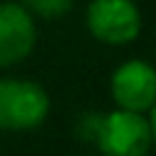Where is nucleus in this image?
Segmentation results:
<instances>
[{"instance_id": "7", "label": "nucleus", "mask_w": 156, "mask_h": 156, "mask_svg": "<svg viewBox=\"0 0 156 156\" xmlns=\"http://www.w3.org/2000/svg\"><path fill=\"white\" fill-rule=\"evenodd\" d=\"M146 117H149V127H151V141H154V146H156V102L149 107Z\"/></svg>"}, {"instance_id": "6", "label": "nucleus", "mask_w": 156, "mask_h": 156, "mask_svg": "<svg viewBox=\"0 0 156 156\" xmlns=\"http://www.w3.org/2000/svg\"><path fill=\"white\" fill-rule=\"evenodd\" d=\"M22 7L34 20H58L73 7V0H22Z\"/></svg>"}, {"instance_id": "3", "label": "nucleus", "mask_w": 156, "mask_h": 156, "mask_svg": "<svg viewBox=\"0 0 156 156\" xmlns=\"http://www.w3.org/2000/svg\"><path fill=\"white\" fill-rule=\"evenodd\" d=\"M85 24L98 41L124 46L132 44L141 32V10L134 0H90Z\"/></svg>"}, {"instance_id": "1", "label": "nucleus", "mask_w": 156, "mask_h": 156, "mask_svg": "<svg viewBox=\"0 0 156 156\" xmlns=\"http://www.w3.org/2000/svg\"><path fill=\"white\" fill-rule=\"evenodd\" d=\"M51 100L44 85L29 78H0V129L29 132L44 124Z\"/></svg>"}, {"instance_id": "4", "label": "nucleus", "mask_w": 156, "mask_h": 156, "mask_svg": "<svg viewBox=\"0 0 156 156\" xmlns=\"http://www.w3.org/2000/svg\"><path fill=\"white\" fill-rule=\"evenodd\" d=\"M110 95L117 107L146 115L156 102V68L144 58L124 61L110 76Z\"/></svg>"}, {"instance_id": "5", "label": "nucleus", "mask_w": 156, "mask_h": 156, "mask_svg": "<svg viewBox=\"0 0 156 156\" xmlns=\"http://www.w3.org/2000/svg\"><path fill=\"white\" fill-rule=\"evenodd\" d=\"M37 44V20L22 2H0V68L24 61Z\"/></svg>"}, {"instance_id": "2", "label": "nucleus", "mask_w": 156, "mask_h": 156, "mask_svg": "<svg viewBox=\"0 0 156 156\" xmlns=\"http://www.w3.org/2000/svg\"><path fill=\"white\" fill-rule=\"evenodd\" d=\"M95 144L102 156H146L154 146L149 117L132 110H112L100 115Z\"/></svg>"}]
</instances>
